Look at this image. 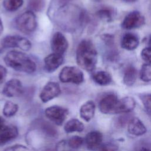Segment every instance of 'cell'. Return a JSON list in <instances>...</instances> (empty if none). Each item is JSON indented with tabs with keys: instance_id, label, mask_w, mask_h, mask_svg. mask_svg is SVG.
<instances>
[{
	"instance_id": "obj_1",
	"label": "cell",
	"mask_w": 151,
	"mask_h": 151,
	"mask_svg": "<svg viewBox=\"0 0 151 151\" xmlns=\"http://www.w3.org/2000/svg\"><path fill=\"white\" fill-rule=\"evenodd\" d=\"M57 24L66 31H75L86 20V12L79 6L66 4L58 6L54 14Z\"/></svg>"
},
{
	"instance_id": "obj_2",
	"label": "cell",
	"mask_w": 151,
	"mask_h": 151,
	"mask_svg": "<svg viewBox=\"0 0 151 151\" xmlns=\"http://www.w3.org/2000/svg\"><path fill=\"white\" fill-rule=\"evenodd\" d=\"M77 63L80 67L87 71L94 70L97 62V52L93 42L90 40H83L79 44L76 51Z\"/></svg>"
},
{
	"instance_id": "obj_3",
	"label": "cell",
	"mask_w": 151,
	"mask_h": 151,
	"mask_svg": "<svg viewBox=\"0 0 151 151\" xmlns=\"http://www.w3.org/2000/svg\"><path fill=\"white\" fill-rule=\"evenodd\" d=\"M5 64L15 70L32 73L36 70L35 63L27 54L18 51H11L4 57Z\"/></svg>"
},
{
	"instance_id": "obj_4",
	"label": "cell",
	"mask_w": 151,
	"mask_h": 151,
	"mask_svg": "<svg viewBox=\"0 0 151 151\" xmlns=\"http://www.w3.org/2000/svg\"><path fill=\"white\" fill-rule=\"evenodd\" d=\"M17 28L22 32L30 34L35 31L37 27V19L32 11H27L18 16L15 19Z\"/></svg>"
},
{
	"instance_id": "obj_5",
	"label": "cell",
	"mask_w": 151,
	"mask_h": 151,
	"mask_svg": "<svg viewBox=\"0 0 151 151\" xmlns=\"http://www.w3.org/2000/svg\"><path fill=\"white\" fill-rule=\"evenodd\" d=\"M59 78L63 83L80 84L84 81V74L78 68L74 66H65L60 71Z\"/></svg>"
},
{
	"instance_id": "obj_6",
	"label": "cell",
	"mask_w": 151,
	"mask_h": 151,
	"mask_svg": "<svg viewBox=\"0 0 151 151\" xmlns=\"http://www.w3.org/2000/svg\"><path fill=\"white\" fill-rule=\"evenodd\" d=\"M2 46L4 48H19L28 51L31 48V42L26 38L19 35H9L5 37L2 41Z\"/></svg>"
},
{
	"instance_id": "obj_7",
	"label": "cell",
	"mask_w": 151,
	"mask_h": 151,
	"mask_svg": "<svg viewBox=\"0 0 151 151\" xmlns=\"http://www.w3.org/2000/svg\"><path fill=\"white\" fill-rule=\"evenodd\" d=\"M145 22L144 16L137 11L129 12L123 19L122 27L125 29H132L142 27Z\"/></svg>"
},
{
	"instance_id": "obj_8",
	"label": "cell",
	"mask_w": 151,
	"mask_h": 151,
	"mask_svg": "<svg viewBox=\"0 0 151 151\" xmlns=\"http://www.w3.org/2000/svg\"><path fill=\"white\" fill-rule=\"evenodd\" d=\"M45 116L57 125H61L68 114V110L58 106L48 107L45 110Z\"/></svg>"
},
{
	"instance_id": "obj_9",
	"label": "cell",
	"mask_w": 151,
	"mask_h": 151,
	"mask_svg": "<svg viewBox=\"0 0 151 151\" xmlns=\"http://www.w3.org/2000/svg\"><path fill=\"white\" fill-rule=\"evenodd\" d=\"M118 99L113 93L107 94L100 101L99 107L100 111L104 114H114Z\"/></svg>"
},
{
	"instance_id": "obj_10",
	"label": "cell",
	"mask_w": 151,
	"mask_h": 151,
	"mask_svg": "<svg viewBox=\"0 0 151 151\" xmlns=\"http://www.w3.org/2000/svg\"><path fill=\"white\" fill-rule=\"evenodd\" d=\"M60 93L61 90L58 83L50 81L42 88L40 94V97L42 102L46 103L57 97Z\"/></svg>"
},
{
	"instance_id": "obj_11",
	"label": "cell",
	"mask_w": 151,
	"mask_h": 151,
	"mask_svg": "<svg viewBox=\"0 0 151 151\" xmlns=\"http://www.w3.org/2000/svg\"><path fill=\"white\" fill-rule=\"evenodd\" d=\"M51 45L53 52L61 55H63L66 51L68 47L66 38L60 32H57L53 35Z\"/></svg>"
},
{
	"instance_id": "obj_12",
	"label": "cell",
	"mask_w": 151,
	"mask_h": 151,
	"mask_svg": "<svg viewBox=\"0 0 151 151\" xmlns=\"http://www.w3.org/2000/svg\"><path fill=\"white\" fill-rule=\"evenodd\" d=\"M23 88L21 82L15 78L9 80L4 86L2 93L9 97H16L21 95L22 93Z\"/></svg>"
},
{
	"instance_id": "obj_13",
	"label": "cell",
	"mask_w": 151,
	"mask_h": 151,
	"mask_svg": "<svg viewBox=\"0 0 151 151\" xmlns=\"http://www.w3.org/2000/svg\"><path fill=\"white\" fill-rule=\"evenodd\" d=\"M136 106V101L134 98L126 96L118 100L114 113H129L131 112Z\"/></svg>"
},
{
	"instance_id": "obj_14",
	"label": "cell",
	"mask_w": 151,
	"mask_h": 151,
	"mask_svg": "<svg viewBox=\"0 0 151 151\" xmlns=\"http://www.w3.org/2000/svg\"><path fill=\"white\" fill-rule=\"evenodd\" d=\"M63 55L52 53L44 58V67L47 71L52 73L57 70L63 63Z\"/></svg>"
},
{
	"instance_id": "obj_15",
	"label": "cell",
	"mask_w": 151,
	"mask_h": 151,
	"mask_svg": "<svg viewBox=\"0 0 151 151\" xmlns=\"http://www.w3.org/2000/svg\"><path fill=\"white\" fill-rule=\"evenodd\" d=\"M103 140L102 134L98 131H92L89 132L86 136L85 142L87 148L92 151L99 149L101 145Z\"/></svg>"
},
{
	"instance_id": "obj_16",
	"label": "cell",
	"mask_w": 151,
	"mask_h": 151,
	"mask_svg": "<svg viewBox=\"0 0 151 151\" xmlns=\"http://www.w3.org/2000/svg\"><path fill=\"white\" fill-rule=\"evenodd\" d=\"M127 130L130 134L139 136L146 133L147 129L139 118L132 117L128 122Z\"/></svg>"
},
{
	"instance_id": "obj_17",
	"label": "cell",
	"mask_w": 151,
	"mask_h": 151,
	"mask_svg": "<svg viewBox=\"0 0 151 151\" xmlns=\"http://www.w3.org/2000/svg\"><path fill=\"white\" fill-rule=\"evenodd\" d=\"M18 134L16 127L13 126H4L0 129V146L14 139Z\"/></svg>"
},
{
	"instance_id": "obj_18",
	"label": "cell",
	"mask_w": 151,
	"mask_h": 151,
	"mask_svg": "<svg viewBox=\"0 0 151 151\" xmlns=\"http://www.w3.org/2000/svg\"><path fill=\"white\" fill-rule=\"evenodd\" d=\"M139 44V40L137 36L133 33L125 34L121 40V46L126 50H133L136 49Z\"/></svg>"
},
{
	"instance_id": "obj_19",
	"label": "cell",
	"mask_w": 151,
	"mask_h": 151,
	"mask_svg": "<svg viewBox=\"0 0 151 151\" xmlns=\"http://www.w3.org/2000/svg\"><path fill=\"white\" fill-rule=\"evenodd\" d=\"M96 106L93 101H88L83 104L80 110V117L86 122H89L94 116Z\"/></svg>"
},
{
	"instance_id": "obj_20",
	"label": "cell",
	"mask_w": 151,
	"mask_h": 151,
	"mask_svg": "<svg viewBox=\"0 0 151 151\" xmlns=\"http://www.w3.org/2000/svg\"><path fill=\"white\" fill-rule=\"evenodd\" d=\"M137 78V70L136 68L132 65H128L124 70L123 73V81L127 86H132L134 84Z\"/></svg>"
},
{
	"instance_id": "obj_21",
	"label": "cell",
	"mask_w": 151,
	"mask_h": 151,
	"mask_svg": "<svg viewBox=\"0 0 151 151\" xmlns=\"http://www.w3.org/2000/svg\"><path fill=\"white\" fill-rule=\"evenodd\" d=\"M92 78L96 83L100 86H106L111 82V76L105 71H99L94 73L92 75Z\"/></svg>"
},
{
	"instance_id": "obj_22",
	"label": "cell",
	"mask_w": 151,
	"mask_h": 151,
	"mask_svg": "<svg viewBox=\"0 0 151 151\" xmlns=\"http://www.w3.org/2000/svg\"><path fill=\"white\" fill-rule=\"evenodd\" d=\"M84 129V126L81 122L78 119H73L68 121L64 126V130L67 133H72L74 132H81Z\"/></svg>"
},
{
	"instance_id": "obj_23",
	"label": "cell",
	"mask_w": 151,
	"mask_h": 151,
	"mask_svg": "<svg viewBox=\"0 0 151 151\" xmlns=\"http://www.w3.org/2000/svg\"><path fill=\"white\" fill-rule=\"evenodd\" d=\"M97 17L103 21L110 22L113 20L114 16V12L113 9L110 8H103L99 11L96 13Z\"/></svg>"
},
{
	"instance_id": "obj_24",
	"label": "cell",
	"mask_w": 151,
	"mask_h": 151,
	"mask_svg": "<svg viewBox=\"0 0 151 151\" xmlns=\"http://www.w3.org/2000/svg\"><path fill=\"white\" fill-rule=\"evenodd\" d=\"M18 106L17 104L8 101L5 103L4 109H3V114L5 116L9 117L14 116L18 111Z\"/></svg>"
},
{
	"instance_id": "obj_25",
	"label": "cell",
	"mask_w": 151,
	"mask_h": 151,
	"mask_svg": "<svg viewBox=\"0 0 151 151\" xmlns=\"http://www.w3.org/2000/svg\"><path fill=\"white\" fill-rule=\"evenodd\" d=\"M23 3V0H4L3 5L6 10L12 12L18 9Z\"/></svg>"
},
{
	"instance_id": "obj_26",
	"label": "cell",
	"mask_w": 151,
	"mask_h": 151,
	"mask_svg": "<svg viewBox=\"0 0 151 151\" xmlns=\"http://www.w3.org/2000/svg\"><path fill=\"white\" fill-rule=\"evenodd\" d=\"M140 78L145 82L151 81V65L148 64H143L140 69Z\"/></svg>"
},
{
	"instance_id": "obj_27",
	"label": "cell",
	"mask_w": 151,
	"mask_h": 151,
	"mask_svg": "<svg viewBox=\"0 0 151 151\" xmlns=\"http://www.w3.org/2000/svg\"><path fill=\"white\" fill-rule=\"evenodd\" d=\"M45 6L44 0H29L28 6L34 11H40Z\"/></svg>"
},
{
	"instance_id": "obj_28",
	"label": "cell",
	"mask_w": 151,
	"mask_h": 151,
	"mask_svg": "<svg viewBox=\"0 0 151 151\" xmlns=\"http://www.w3.org/2000/svg\"><path fill=\"white\" fill-rule=\"evenodd\" d=\"M83 142L84 140L82 137L77 136H74L69 139L68 145L71 148L77 149L83 145Z\"/></svg>"
},
{
	"instance_id": "obj_29",
	"label": "cell",
	"mask_w": 151,
	"mask_h": 151,
	"mask_svg": "<svg viewBox=\"0 0 151 151\" xmlns=\"http://www.w3.org/2000/svg\"><path fill=\"white\" fill-rule=\"evenodd\" d=\"M140 99L145 110L151 113V94H145L140 96Z\"/></svg>"
},
{
	"instance_id": "obj_30",
	"label": "cell",
	"mask_w": 151,
	"mask_h": 151,
	"mask_svg": "<svg viewBox=\"0 0 151 151\" xmlns=\"http://www.w3.org/2000/svg\"><path fill=\"white\" fill-rule=\"evenodd\" d=\"M141 57L146 64L151 65V47H146L142 50Z\"/></svg>"
},
{
	"instance_id": "obj_31",
	"label": "cell",
	"mask_w": 151,
	"mask_h": 151,
	"mask_svg": "<svg viewBox=\"0 0 151 151\" xmlns=\"http://www.w3.org/2000/svg\"><path fill=\"white\" fill-rule=\"evenodd\" d=\"M99 150V151H118L119 147L114 143H107L101 145Z\"/></svg>"
},
{
	"instance_id": "obj_32",
	"label": "cell",
	"mask_w": 151,
	"mask_h": 151,
	"mask_svg": "<svg viewBox=\"0 0 151 151\" xmlns=\"http://www.w3.org/2000/svg\"><path fill=\"white\" fill-rule=\"evenodd\" d=\"M4 151H29V150L22 145H15L8 147Z\"/></svg>"
},
{
	"instance_id": "obj_33",
	"label": "cell",
	"mask_w": 151,
	"mask_h": 151,
	"mask_svg": "<svg viewBox=\"0 0 151 151\" xmlns=\"http://www.w3.org/2000/svg\"><path fill=\"white\" fill-rule=\"evenodd\" d=\"M7 74L6 69L2 65H0V84L4 81Z\"/></svg>"
},
{
	"instance_id": "obj_34",
	"label": "cell",
	"mask_w": 151,
	"mask_h": 151,
	"mask_svg": "<svg viewBox=\"0 0 151 151\" xmlns=\"http://www.w3.org/2000/svg\"><path fill=\"white\" fill-rule=\"evenodd\" d=\"M71 0H57V2L59 3V6L62 5H64L66 4H68V2H69Z\"/></svg>"
},
{
	"instance_id": "obj_35",
	"label": "cell",
	"mask_w": 151,
	"mask_h": 151,
	"mask_svg": "<svg viewBox=\"0 0 151 151\" xmlns=\"http://www.w3.org/2000/svg\"><path fill=\"white\" fill-rule=\"evenodd\" d=\"M3 29H4V27H3V24H2V20L0 18V35L2 34V32H3Z\"/></svg>"
},
{
	"instance_id": "obj_36",
	"label": "cell",
	"mask_w": 151,
	"mask_h": 151,
	"mask_svg": "<svg viewBox=\"0 0 151 151\" xmlns=\"http://www.w3.org/2000/svg\"><path fill=\"white\" fill-rule=\"evenodd\" d=\"M4 120L0 117V129H1L4 126Z\"/></svg>"
},
{
	"instance_id": "obj_37",
	"label": "cell",
	"mask_w": 151,
	"mask_h": 151,
	"mask_svg": "<svg viewBox=\"0 0 151 151\" xmlns=\"http://www.w3.org/2000/svg\"><path fill=\"white\" fill-rule=\"evenodd\" d=\"M126 2H129V3H132V2H135L136 0H122Z\"/></svg>"
},
{
	"instance_id": "obj_38",
	"label": "cell",
	"mask_w": 151,
	"mask_h": 151,
	"mask_svg": "<svg viewBox=\"0 0 151 151\" xmlns=\"http://www.w3.org/2000/svg\"><path fill=\"white\" fill-rule=\"evenodd\" d=\"M139 151H151V150L146 149V148H142Z\"/></svg>"
},
{
	"instance_id": "obj_39",
	"label": "cell",
	"mask_w": 151,
	"mask_h": 151,
	"mask_svg": "<svg viewBox=\"0 0 151 151\" xmlns=\"http://www.w3.org/2000/svg\"><path fill=\"white\" fill-rule=\"evenodd\" d=\"M149 44L150 47H151V35H150V37L149 38Z\"/></svg>"
},
{
	"instance_id": "obj_40",
	"label": "cell",
	"mask_w": 151,
	"mask_h": 151,
	"mask_svg": "<svg viewBox=\"0 0 151 151\" xmlns=\"http://www.w3.org/2000/svg\"><path fill=\"white\" fill-rule=\"evenodd\" d=\"M150 13H151V4H150Z\"/></svg>"
},
{
	"instance_id": "obj_41",
	"label": "cell",
	"mask_w": 151,
	"mask_h": 151,
	"mask_svg": "<svg viewBox=\"0 0 151 151\" xmlns=\"http://www.w3.org/2000/svg\"><path fill=\"white\" fill-rule=\"evenodd\" d=\"M94 1H100V0H94Z\"/></svg>"
}]
</instances>
